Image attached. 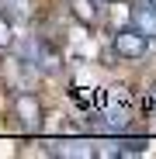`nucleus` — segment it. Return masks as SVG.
<instances>
[{"mask_svg":"<svg viewBox=\"0 0 156 159\" xmlns=\"http://www.w3.org/2000/svg\"><path fill=\"white\" fill-rule=\"evenodd\" d=\"M21 56H24L28 66H35V69H42V73H56L59 62H63V59H59V48L52 45V42H45L42 35H31L28 42H24Z\"/></svg>","mask_w":156,"mask_h":159,"instance_id":"nucleus-1","label":"nucleus"},{"mask_svg":"<svg viewBox=\"0 0 156 159\" xmlns=\"http://www.w3.org/2000/svg\"><path fill=\"white\" fill-rule=\"evenodd\" d=\"M111 48H115L118 59H125V62H139V59H146V52H149V38H146L139 28H121V31H115Z\"/></svg>","mask_w":156,"mask_h":159,"instance_id":"nucleus-2","label":"nucleus"},{"mask_svg":"<svg viewBox=\"0 0 156 159\" xmlns=\"http://www.w3.org/2000/svg\"><path fill=\"white\" fill-rule=\"evenodd\" d=\"M104 118H108V125L115 128H125L128 118H132V93H128L125 87H111L108 97H104Z\"/></svg>","mask_w":156,"mask_h":159,"instance_id":"nucleus-3","label":"nucleus"},{"mask_svg":"<svg viewBox=\"0 0 156 159\" xmlns=\"http://www.w3.org/2000/svg\"><path fill=\"white\" fill-rule=\"evenodd\" d=\"M14 114H17V121L28 128V131H38L42 128V104L31 93H17L14 97Z\"/></svg>","mask_w":156,"mask_h":159,"instance_id":"nucleus-4","label":"nucleus"},{"mask_svg":"<svg viewBox=\"0 0 156 159\" xmlns=\"http://www.w3.org/2000/svg\"><path fill=\"white\" fill-rule=\"evenodd\" d=\"M52 145H56L52 152H59L66 159H90V156H97V145L87 142V139H66V142H52Z\"/></svg>","mask_w":156,"mask_h":159,"instance_id":"nucleus-5","label":"nucleus"},{"mask_svg":"<svg viewBox=\"0 0 156 159\" xmlns=\"http://www.w3.org/2000/svg\"><path fill=\"white\" fill-rule=\"evenodd\" d=\"M69 14L83 24V28H94L101 21V4L97 0H69Z\"/></svg>","mask_w":156,"mask_h":159,"instance_id":"nucleus-6","label":"nucleus"},{"mask_svg":"<svg viewBox=\"0 0 156 159\" xmlns=\"http://www.w3.org/2000/svg\"><path fill=\"white\" fill-rule=\"evenodd\" d=\"M146 149V139H111L104 142V149H97V156H135Z\"/></svg>","mask_w":156,"mask_h":159,"instance_id":"nucleus-7","label":"nucleus"},{"mask_svg":"<svg viewBox=\"0 0 156 159\" xmlns=\"http://www.w3.org/2000/svg\"><path fill=\"white\" fill-rule=\"evenodd\" d=\"M132 24H135V28L153 42L156 38V7L153 4H142V7H135V14H132Z\"/></svg>","mask_w":156,"mask_h":159,"instance_id":"nucleus-8","label":"nucleus"},{"mask_svg":"<svg viewBox=\"0 0 156 159\" xmlns=\"http://www.w3.org/2000/svg\"><path fill=\"white\" fill-rule=\"evenodd\" d=\"M11 38H14V24H11V17L4 11H0V48H7Z\"/></svg>","mask_w":156,"mask_h":159,"instance_id":"nucleus-9","label":"nucleus"}]
</instances>
